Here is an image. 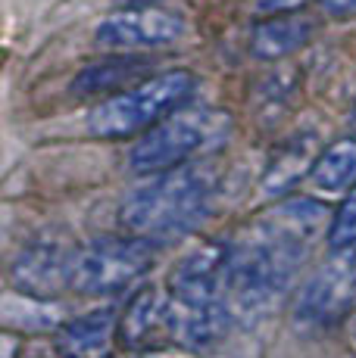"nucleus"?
<instances>
[{"label": "nucleus", "instance_id": "6", "mask_svg": "<svg viewBox=\"0 0 356 358\" xmlns=\"http://www.w3.org/2000/svg\"><path fill=\"white\" fill-rule=\"evenodd\" d=\"M184 34V19L169 10H156L150 3L125 6L109 13L94 29V41L104 50H153L175 44Z\"/></svg>", "mask_w": 356, "mask_h": 358}, {"label": "nucleus", "instance_id": "8", "mask_svg": "<svg viewBox=\"0 0 356 358\" xmlns=\"http://www.w3.org/2000/svg\"><path fill=\"white\" fill-rule=\"evenodd\" d=\"M356 296V250L334 252L325 268H319L297 299V318L306 324H328L341 318Z\"/></svg>", "mask_w": 356, "mask_h": 358}, {"label": "nucleus", "instance_id": "18", "mask_svg": "<svg viewBox=\"0 0 356 358\" xmlns=\"http://www.w3.org/2000/svg\"><path fill=\"white\" fill-rule=\"evenodd\" d=\"M310 0H253V13L256 16H278V13H294Z\"/></svg>", "mask_w": 356, "mask_h": 358}, {"label": "nucleus", "instance_id": "13", "mask_svg": "<svg viewBox=\"0 0 356 358\" xmlns=\"http://www.w3.org/2000/svg\"><path fill=\"white\" fill-rule=\"evenodd\" d=\"M310 181L322 194H344V190H350L356 184V137L331 143L313 162Z\"/></svg>", "mask_w": 356, "mask_h": 358}, {"label": "nucleus", "instance_id": "11", "mask_svg": "<svg viewBox=\"0 0 356 358\" xmlns=\"http://www.w3.org/2000/svg\"><path fill=\"white\" fill-rule=\"evenodd\" d=\"M175 327L172 296H163L160 290H144L135 296L122 318V336L128 346H150V343L169 340Z\"/></svg>", "mask_w": 356, "mask_h": 358}, {"label": "nucleus", "instance_id": "9", "mask_svg": "<svg viewBox=\"0 0 356 358\" xmlns=\"http://www.w3.org/2000/svg\"><path fill=\"white\" fill-rule=\"evenodd\" d=\"M75 252L63 240H35L22 246V252L13 262V280L22 293L53 296L66 284L72 287Z\"/></svg>", "mask_w": 356, "mask_h": 358}, {"label": "nucleus", "instance_id": "4", "mask_svg": "<svg viewBox=\"0 0 356 358\" xmlns=\"http://www.w3.org/2000/svg\"><path fill=\"white\" fill-rule=\"evenodd\" d=\"M194 75L184 72V69L153 75V78L94 106L88 115V131L94 137H104V141H119V137L147 131L166 119L172 109L182 106L194 94Z\"/></svg>", "mask_w": 356, "mask_h": 358}, {"label": "nucleus", "instance_id": "21", "mask_svg": "<svg viewBox=\"0 0 356 358\" xmlns=\"http://www.w3.org/2000/svg\"><path fill=\"white\" fill-rule=\"evenodd\" d=\"M350 334H353V340H356V318H353V324H350Z\"/></svg>", "mask_w": 356, "mask_h": 358}, {"label": "nucleus", "instance_id": "2", "mask_svg": "<svg viewBox=\"0 0 356 358\" xmlns=\"http://www.w3.org/2000/svg\"><path fill=\"white\" fill-rule=\"evenodd\" d=\"M216 199V171L210 165H175L156 171L147 184L135 187L119 209L128 234L147 240L178 237L207 218Z\"/></svg>", "mask_w": 356, "mask_h": 358}, {"label": "nucleus", "instance_id": "16", "mask_svg": "<svg viewBox=\"0 0 356 358\" xmlns=\"http://www.w3.org/2000/svg\"><path fill=\"white\" fill-rule=\"evenodd\" d=\"M310 153H313V143L310 141L291 143V147H287L285 153L272 162V171L266 175V181H263L266 194H278V190L291 187V184L306 171V165H310V159H313Z\"/></svg>", "mask_w": 356, "mask_h": 358}, {"label": "nucleus", "instance_id": "15", "mask_svg": "<svg viewBox=\"0 0 356 358\" xmlns=\"http://www.w3.org/2000/svg\"><path fill=\"white\" fill-rule=\"evenodd\" d=\"M144 63L141 59H119V63H97V66H88L85 72L75 78L72 91L75 94H97V91H113L119 81L132 78Z\"/></svg>", "mask_w": 356, "mask_h": 358}, {"label": "nucleus", "instance_id": "7", "mask_svg": "<svg viewBox=\"0 0 356 358\" xmlns=\"http://www.w3.org/2000/svg\"><path fill=\"white\" fill-rule=\"evenodd\" d=\"M225 278H228V250L216 243L194 246L184 252L172 268V299L178 306L191 308H207V306H222L225 299Z\"/></svg>", "mask_w": 356, "mask_h": 358}, {"label": "nucleus", "instance_id": "19", "mask_svg": "<svg viewBox=\"0 0 356 358\" xmlns=\"http://www.w3.org/2000/svg\"><path fill=\"white\" fill-rule=\"evenodd\" d=\"M328 16H356V0H319Z\"/></svg>", "mask_w": 356, "mask_h": 358}, {"label": "nucleus", "instance_id": "12", "mask_svg": "<svg viewBox=\"0 0 356 358\" xmlns=\"http://www.w3.org/2000/svg\"><path fill=\"white\" fill-rule=\"evenodd\" d=\"M316 25L310 16L294 13H278V16H266L263 22H256V29L250 31V53L256 59H282L291 57L294 50L306 44L313 38Z\"/></svg>", "mask_w": 356, "mask_h": 358}, {"label": "nucleus", "instance_id": "5", "mask_svg": "<svg viewBox=\"0 0 356 358\" xmlns=\"http://www.w3.org/2000/svg\"><path fill=\"white\" fill-rule=\"evenodd\" d=\"M153 250L147 237H97L75 252L72 290L88 296L116 293L147 271Z\"/></svg>", "mask_w": 356, "mask_h": 358}, {"label": "nucleus", "instance_id": "20", "mask_svg": "<svg viewBox=\"0 0 356 358\" xmlns=\"http://www.w3.org/2000/svg\"><path fill=\"white\" fill-rule=\"evenodd\" d=\"M109 3H122V6H141V3H150V0H109Z\"/></svg>", "mask_w": 356, "mask_h": 358}, {"label": "nucleus", "instance_id": "1", "mask_svg": "<svg viewBox=\"0 0 356 358\" xmlns=\"http://www.w3.org/2000/svg\"><path fill=\"white\" fill-rule=\"evenodd\" d=\"M328 209L316 199L275 206L238 246L228 250L225 299L231 315H263L291 287L294 271L325 234Z\"/></svg>", "mask_w": 356, "mask_h": 358}, {"label": "nucleus", "instance_id": "3", "mask_svg": "<svg viewBox=\"0 0 356 358\" xmlns=\"http://www.w3.org/2000/svg\"><path fill=\"white\" fill-rule=\"evenodd\" d=\"M231 115L219 109H182L147 128V134L128 153V169L135 175H156L207 156L228 141Z\"/></svg>", "mask_w": 356, "mask_h": 358}, {"label": "nucleus", "instance_id": "17", "mask_svg": "<svg viewBox=\"0 0 356 358\" xmlns=\"http://www.w3.org/2000/svg\"><path fill=\"white\" fill-rule=\"evenodd\" d=\"M328 243L334 252L356 250V190L344 199V206L338 209L331 228H328Z\"/></svg>", "mask_w": 356, "mask_h": 358}, {"label": "nucleus", "instance_id": "10", "mask_svg": "<svg viewBox=\"0 0 356 358\" xmlns=\"http://www.w3.org/2000/svg\"><path fill=\"white\" fill-rule=\"evenodd\" d=\"M116 336V312L113 308H94L78 318L66 321L57 334L60 358H104Z\"/></svg>", "mask_w": 356, "mask_h": 358}, {"label": "nucleus", "instance_id": "22", "mask_svg": "<svg viewBox=\"0 0 356 358\" xmlns=\"http://www.w3.org/2000/svg\"><path fill=\"white\" fill-rule=\"evenodd\" d=\"M153 358H166V355H153Z\"/></svg>", "mask_w": 356, "mask_h": 358}, {"label": "nucleus", "instance_id": "14", "mask_svg": "<svg viewBox=\"0 0 356 358\" xmlns=\"http://www.w3.org/2000/svg\"><path fill=\"white\" fill-rule=\"evenodd\" d=\"M4 321L19 330H50L60 324V308L44 302V296L10 293L4 299Z\"/></svg>", "mask_w": 356, "mask_h": 358}]
</instances>
